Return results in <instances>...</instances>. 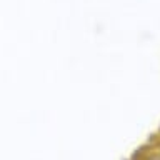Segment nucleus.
I'll return each instance as SVG.
<instances>
[]
</instances>
